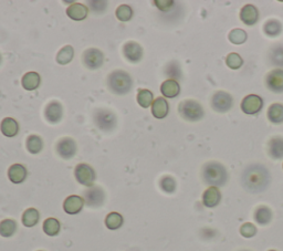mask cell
Instances as JSON below:
<instances>
[{
  "instance_id": "obj_1",
  "label": "cell",
  "mask_w": 283,
  "mask_h": 251,
  "mask_svg": "<svg viewBox=\"0 0 283 251\" xmlns=\"http://www.w3.org/2000/svg\"><path fill=\"white\" fill-rule=\"evenodd\" d=\"M271 176L266 166L261 164H251L242 173L241 184L245 190L252 194L265 192L270 185Z\"/></svg>"
},
{
  "instance_id": "obj_2",
  "label": "cell",
  "mask_w": 283,
  "mask_h": 251,
  "mask_svg": "<svg viewBox=\"0 0 283 251\" xmlns=\"http://www.w3.org/2000/svg\"><path fill=\"white\" fill-rule=\"evenodd\" d=\"M203 179L209 187H221L228 180L226 167L218 162H209L203 167Z\"/></svg>"
},
{
  "instance_id": "obj_3",
  "label": "cell",
  "mask_w": 283,
  "mask_h": 251,
  "mask_svg": "<svg viewBox=\"0 0 283 251\" xmlns=\"http://www.w3.org/2000/svg\"><path fill=\"white\" fill-rule=\"evenodd\" d=\"M108 86L114 94L124 95L131 91L133 80L131 75L123 70H115L109 75Z\"/></svg>"
},
{
  "instance_id": "obj_4",
  "label": "cell",
  "mask_w": 283,
  "mask_h": 251,
  "mask_svg": "<svg viewBox=\"0 0 283 251\" xmlns=\"http://www.w3.org/2000/svg\"><path fill=\"white\" fill-rule=\"evenodd\" d=\"M179 114L184 120L189 122H198L200 121L205 115V111L200 103L195 100H185L183 101L178 107Z\"/></svg>"
},
{
  "instance_id": "obj_5",
  "label": "cell",
  "mask_w": 283,
  "mask_h": 251,
  "mask_svg": "<svg viewBox=\"0 0 283 251\" xmlns=\"http://www.w3.org/2000/svg\"><path fill=\"white\" fill-rule=\"evenodd\" d=\"M94 123L101 131L110 132L116 128L117 118L115 114L109 110H98L93 115Z\"/></svg>"
},
{
  "instance_id": "obj_6",
  "label": "cell",
  "mask_w": 283,
  "mask_h": 251,
  "mask_svg": "<svg viewBox=\"0 0 283 251\" xmlns=\"http://www.w3.org/2000/svg\"><path fill=\"white\" fill-rule=\"evenodd\" d=\"M74 176L77 180V183H80L83 186L92 187L95 182V172L92 167L88 164H79L76 165L74 170Z\"/></svg>"
},
{
  "instance_id": "obj_7",
  "label": "cell",
  "mask_w": 283,
  "mask_h": 251,
  "mask_svg": "<svg viewBox=\"0 0 283 251\" xmlns=\"http://www.w3.org/2000/svg\"><path fill=\"white\" fill-rule=\"evenodd\" d=\"M84 203L89 207L97 208L104 204L105 193L100 186H92L83 193Z\"/></svg>"
},
{
  "instance_id": "obj_8",
  "label": "cell",
  "mask_w": 283,
  "mask_h": 251,
  "mask_svg": "<svg viewBox=\"0 0 283 251\" xmlns=\"http://www.w3.org/2000/svg\"><path fill=\"white\" fill-rule=\"evenodd\" d=\"M233 99L232 96L225 92V91H219L216 94H214L211 99V108L214 109L218 113H226L232 108Z\"/></svg>"
},
{
  "instance_id": "obj_9",
  "label": "cell",
  "mask_w": 283,
  "mask_h": 251,
  "mask_svg": "<svg viewBox=\"0 0 283 251\" xmlns=\"http://www.w3.org/2000/svg\"><path fill=\"white\" fill-rule=\"evenodd\" d=\"M83 64L91 70H96L103 65L104 54L96 48H90L82 54Z\"/></svg>"
},
{
  "instance_id": "obj_10",
  "label": "cell",
  "mask_w": 283,
  "mask_h": 251,
  "mask_svg": "<svg viewBox=\"0 0 283 251\" xmlns=\"http://www.w3.org/2000/svg\"><path fill=\"white\" fill-rule=\"evenodd\" d=\"M264 108L262 97L257 94L247 95L241 102V110L245 114L253 115L259 113Z\"/></svg>"
},
{
  "instance_id": "obj_11",
  "label": "cell",
  "mask_w": 283,
  "mask_h": 251,
  "mask_svg": "<svg viewBox=\"0 0 283 251\" xmlns=\"http://www.w3.org/2000/svg\"><path fill=\"white\" fill-rule=\"evenodd\" d=\"M266 86L274 93L283 92V69H274L266 76Z\"/></svg>"
},
{
  "instance_id": "obj_12",
  "label": "cell",
  "mask_w": 283,
  "mask_h": 251,
  "mask_svg": "<svg viewBox=\"0 0 283 251\" xmlns=\"http://www.w3.org/2000/svg\"><path fill=\"white\" fill-rule=\"evenodd\" d=\"M56 153L63 159L72 158L76 153V143L73 138L63 137L56 143Z\"/></svg>"
},
{
  "instance_id": "obj_13",
  "label": "cell",
  "mask_w": 283,
  "mask_h": 251,
  "mask_svg": "<svg viewBox=\"0 0 283 251\" xmlns=\"http://www.w3.org/2000/svg\"><path fill=\"white\" fill-rule=\"evenodd\" d=\"M124 57L133 64H137L143 58V48L135 41H129L123 47Z\"/></svg>"
},
{
  "instance_id": "obj_14",
  "label": "cell",
  "mask_w": 283,
  "mask_h": 251,
  "mask_svg": "<svg viewBox=\"0 0 283 251\" xmlns=\"http://www.w3.org/2000/svg\"><path fill=\"white\" fill-rule=\"evenodd\" d=\"M221 201V192L218 187H209L203 194V204L207 208H215Z\"/></svg>"
},
{
  "instance_id": "obj_15",
  "label": "cell",
  "mask_w": 283,
  "mask_h": 251,
  "mask_svg": "<svg viewBox=\"0 0 283 251\" xmlns=\"http://www.w3.org/2000/svg\"><path fill=\"white\" fill-rule=\"evenodd\" d=\"M45 115L48 122L53 124L59 123L63 116V108L61 106V103L58 101H52L49 103L46 108Z\"/></svg>"
},
{
  "instance_id": "obj_16",
  "label": "cell",
  "mask_w": 283,
  "mask_h": 251,
  "mask_svg": "<svg viewBox=\"0 0 283 251\" xmlns=\"http://www.w3.org/2000/svg\"><path fill=\"white\" fill-rule=\"evenodd\" d=\"M240 20L247 26L256 25L259 20V11L256 6L246 5L240 10Z\"/></svg>"
},
{
  "instance_id": "obj_17",
  "label": "cell",
  "mask_w": 283,
  "mask_h": 251,
  "mask_svg": "<svg viewBox=\"0 0 283 251\" xmlns=\"http://www.w3.org/2000/svg\"><path fill=\"white\" fill-rule=\"evenodd\" d=\"M84 199L77 195H71L67 197V199L63 203V209L69 215H76L79 214L84 206Z\"/></svg>"
},
{
  "instance_id": "obj_18",
  "label": "cell",
  "mask_w": 283,
  "mask_h": 251,
  "mask_svg": "<svg viewBox=\"0 0 283 251\" xmlns=\"http://www.w3.org/2000/svg\"><path fill=\"white\" fill-rule=\"evenodd\" d=\"M67 15L69 18L75 20V22H82V20H84L88 17L89 9L87 6L75 3L68 7Z\"/></svg>"
},
{
  "instance_id": "obj_19",
  "label": "cell",
  "mask_w": 283,
  "mask_h": 251,
  "mask_svg": "<svg viewBox=\"0 0 283 251\" xmlns=\"http://www.w3.org/2000/svg\"><path fill=\"white\" fill-rule=\"evenodd\" d=\"M28 175L27 169L21 164H13L8 170V177L10 182L13 184H21L24 183Z\"/></svg>"
},
{
  "instance_id": "obj_20",
  "label": "cell",
  "mask_w": 283,
  "mask_h": 251,
  "mask_svg": "<svg viewBox=\"0 0 283 251\" xmlns=\"http://www.w3.org/2000/svg\"><path fill=\"white\" fill-rule=\"evenodd\" d=\"M160 92L165 97L168 99H174L180 92V86L179 83L174 79H168L161 83Z\"/></svg>"
},
{
  "instance_id": "obj_21",
  "label": "cell",
  "mask_w": 283,
  "mask_h": 251,
  "mask_svg": "<svg viewBox=\"0 0 283 251\" xmlns=\"http://www.w3.org/2000/svg\"><path fill=\"white\" fill-rule=\"evenodd\" d=\"M169 112V106L168 102L164 99V97H157V99H155V101L152 104V113L153 115L158 118V120H161V118H164L167 116Z\"/></svg>"
},
{
  "instance_id": "obj_22",
  "label": "cell",
  "mask_w": 283,
  "mask_h": 251,
  "mask_svg": "<svg viewBox=\"0 0 283 251\" xmlns=\"http://www.w3.org/2000/svg\"><path fill=\"white\" fill-rule=\"evenodd\" d=\"M273 213L268 206H259L254 212V220L261 226L269 225L272 220Z\"/></svg>"
},
{
  "instance_id": "obj_23",
  "label": "cell",
  "mask_w": 283,
  "mask_h": 251,
  "mask_svg": "<svg viewBox=\"0 0 283 251\" xmlns=\"http://www.w3.org/2000/svg\"><path fill=\"white\" fill-rule=\"evenodd\" d=\"M0 130L2 133L7 137H13L18 134L19 132V124L12 117H6L0 124Z\"/></svg>"
},
{
  "instance_id": "obj_24",
  "label": "cell",
  "mask_w": 283,
  "mask_h": 251,
  "mask_svg": "<svg viewBox=\"0 0 283 251\" xmlns=\"http://www.w3.org/2000/svg\"><path fill=\"white\" fill-rule=\"evenodd\" d=\"M268 152L273 159L283 158V138L273 137L268 143Z\"/></svg>"
},
{
  "instance_id": "obj_25",
  "label": "cell",
  "mask_w": 283,
  "mask_h": 251,
  "mask_svg": "<svg viewBox=\"0 0 283 251\" xmlns=\"http://www.w3.org/2000/svg\"><path fill=\"white\" fill-rule=\"evenodd\" d=\"M40 83L41 76L37 72H28L23 76V79H21V85H23L24 89L28 90V91H33V90L38 89Z\"/></svg>"
},
{
  "instance_id": "obj_26",
  "label": "cell",
  "mask_w": 283,
  "mask_h": 251,
  "mask_svg": "<svg viewBox=\"0 0 283 251\" xmlns=\"http://www.w3.org/2000/svg\"><path fill=\"white\" fill-rule=\"evenodd\" d=\"M268 120L273 124L283 123V104L273 103L268 109Z\"/></svg>"
},
{
  "instance_id": "obj_27",
  "label": "cell",
  "mask_w": 283,
  "mask_h": 251,
  "mask_svg": "<svg viewBox=\"0 0 283 251\" xmlns=\"http://www.w3.org/2000/svg\"><path fill=\"white\" fill-rule=\"evenodd\" d=\"M39 219H40V213L38 212V209L35 208L26 209L25 213L23 214V218H21L24 226L28 228L34 227L39 222Z\"/></svg>"
},
{
  "instance_id": "obj_28",
  "label": "cell",
  "mask_w": 283,
  "mask_h": 251,
  "mask_svg": "<svg viewBox=\"0 0 283 251\" xmlns=\"http://www.w3.org/2000/svg\"><path fill=\"white\" fill-rule=\"evenodd\" d=\"M74 57V49L72 46H65L56 54V62L61 66H66L72 61Z\"/></svg>"
},
{
  "instance_id": "obj_29",
  "label": "cell",
  "mask_w": 283,
  "mask_h": 251,
  "mask_svg": "<svg viewBox=\"0 0 283 251\" xmlns=\"http://www.w3.org/2000/svg\"><path fill=\"white\" fill-rule=\"evenodd\" d=\"M17 232V222L13 219H4L0 222V236L9 238Z\"/></svg>"
},
{
  "instance_id": "obj_30",
  "label": "cell",
  "mask_w": 283,
  "mask_h": 251,
  "mask_svg": "<svg viewBox=\"0 0 283 251\" xmlns=\"http://www.w3.org/2000/svg\"><path fill=\"white\" fill-rule=\"evenodd\" d=\"M27 150L31 154H38L44 149V142H42V138L38 135H30L27 138L26 142Z\"/></svg>"
},
{
  "instance_id": "obj_31",
  "label": "cell",
  "mask_w": 283,
  "mask_h": 251,
  "mask_svg": "<svg viewBox=\"0 0 283 251\" xmlns=\"http://www.w3.org/2000/svg\"><path fill=\"white\" fill-rule=\"evenodd\" d=\"M123 222V216L118 213H110L105 218V226L111 230H116L118 228H121Z\"/></svg>"
},
{
  "instance_id": "obj_32",
  "label": "cell",
  "mask_w": 283,
  "mask_h": 251,
  "mask_svg": "<svg viewBox=\"0 0 283 251\" xmlns=\"http://www.w3.org/2000/svg\"><path fill=\"white\" fill-rule=\"evenodd\" d=\"M153 93L150 91V90H146V89H139L138 92H137V103L139 104V106L141 108L144 109H147L150 108L152 104H153Z\"/></svg>"
},
{
  "instance_id": "obj_33",
  "label": "cell",
  "mask_w": 283,
  "mask_h": 251,
  "mask_svg": "<svg viewBox=\"0 0 283 251\" xmlns=\"http://www.w3.org/2000/svg\"><path fill=\"white\" fill-rule=\"evenodd\" d=\"M264 30L267 36L269 37H272V38L278 37L282 31V25L280 22H278V20H274V19L269 20V22L266 23Z\"/></svg>"
},
{
  "instance_id": "obj_34",
  "label": "cell",
  "mask_w": 283,
  "mask_h": 251,
  "mask_svg": "<svg viewBox=\"0 0 283 251\" xmlns=\"http://www.w3.org/2000/svg\"><path fill=\"white\" fill-rule=\"evenodd\" d=\"M60 222L55 218H48L44 222V232L48 236H56L60 233Z\"/></svg>"
},
{
  "instance_id": "obj_35",
  "label": "cell",
  "mask_w": 283,
  "mask_h": 251,
  "mask_svg": "<svg viewBox=\"0 0 283 251\" xmlns=\"http://www.w3.org/2000/svg\"><path fill=\"white\" fill-rule=\"evenodd\" d=\"M115 15H116V18L119 20V22H122V23L129 22V20H131L132 17H133L132 7L129 6V5L119 6V7H117Z\"/></svg>"
},
{
  "instance_id": "obj_36",
  "label": "cell",
  "mask_w": 283,
  "mask_h": 251,
  "mask_svg": "<svg viewBox=\"0 0 283 251\" xmlns=\"http://www.w3.org/2000/svg\"><path fill=\"white\" fill-rule=\"evenodd\" d=\"M229 41L233 45H242L247 41L248 34L242 29H233L229 33Z\"/></svg>"
},
{
  "instance_id": "obj_37",
  "label": "cell",
  "mask_w": 283,
  "mask_h": 251,
  "mask_svg": "<svg viewBox=\"0 0 283 251\" xmlns=\"http://www.w3.org/2000/svg\"><path fill=\"white\" fill-rule=\"evenodd\" d=\"M226 65H227L228 68L232 70H238L242 67L244 65V59L240 57L238 53H229L226 58Z\"/></svg>"
},
{
  "instance_id": "obj_38",
  "label": "cell",
  "mask_w": 283,
  "mask_h": 251,
  "mask_svg": "<svg viewBox=\"0 0 283 251\" xmlns=\"http://www.w3.org/2000/svg\"><path fill=\"white\" fill-rule=\"evenodd\" d=\"M270 60L274 66L283 68V47H274L270 52Z\"/></svg>"
},
{
  "instance_id": "obj_39",
  "label": "cell",
  "mask_w": 283,
  "mask_h": 251,
  "mask_svg": "<svg viewBox=\"0 0 283 251\" xmlns=\"http://www.w3.org/2000/svg\"><path fill=\"white\" fill-rule=\"evenodd\" d=\"M160 188L165 193L172 194L176 191V180L172 176H164L160 179Z\"/></svg>"
},
{
  "instance_id": "obj_40",
  "label": "cell",
  "mask_w": 283,
  "mask_h": 251,
  "mask_svg": "<svg viewBox=\"0 0 283 251\" xmlns=\"http://www.w3.org/2000/svg\"><path fill=\"white\" fill-rule=\"evenodd\" d=\"M240 235L245 238H252L257 235V227L251 222H246L241 227H240Z\"/></svg>"
},
{
  "instance_id": "obj_41",
  "label": "cell",
  "mask_w": 283,
  "mask_h": 251,
  "mask_svg": "<svg viewBox=\"0 0 283 251\" xmlns=\"http://www.w3.org/2000/svg\"><path fill=\"white\" fill-rule=\"evenodd\" d=\"M154 4L161 11H168L174 7V2L172 0H155Z\"/></svg>"
},
{
  "instance_id": "obj_42",
  "label": "cell",
  "mask_w": 283,
  "mask_h": 251,
  "mask_svg": "<svg viewBox=\"0 0 283 251\" xmlns=\"http://www.w3.org/2000/svg\"><path fill=\"white\" fill-rule=\"evenodd\" d=\"M2 62H3V55L0 54V65H2Z\"/></svg>"
},
{
  "instance_id": "obj_43",
  "label": "cell",
  "mask_w": 283,
  "mask_h": 251,
  "mask_svg": "<svg viewBox=\"0 0 283 251\" xmlns=\"http://www.w3.org/2000/svg\"><path fill=\"white\" fill-rule=\"evenodd\" d=\"M269 251H277V250H273V249H272V250H269Z\"/></svg>"
},
{
  "instance_id": "obj_44",
  "label": "cell",
  "mask_w": 283,
  "mask_h": 251,
  "mask_svg": "<svg viewBox=\"0 0 283 251\" xmlns=\"http://www.w3.org/2000/svg\"><path fill=\"white\" fill-rule=\"evenodd\" d=\"M241 251H250V250H241Z\"/></svg>"
},
{
  "instance_id": "obj_45",
  "label": "cell",
  "mask_w": 283,
  "mask_h": 251,
  "mask_svg": "<svg viewBox=\"0 0 283 251\" xmlns=\"http://www.w3.org/2000/svg\"><path fill=\"white\" fill-rule=\"evenodd\" d=\"M38 251H44V250H38Z\"/></svg>"
}]
</instances>
